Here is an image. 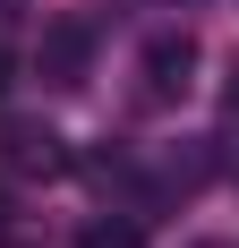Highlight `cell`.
I'll list each match as a JSON object with an SVG mask.
<instances>
[{"label": "cell", "mask_w": 239, "mask_h": 248, "mask_svg": "<svg viewBox=\"0 0 239 248\" xmlns=\"http://www.w3.org/2000/svg\"><path fill=\"white\" fill-rule=\"evenodd\" d=\"M188 77H196V34L179 26V34H154V43L137 51V103L145 111H171V103L188 94Z\"/></svg>", "instance_id": "obj_2"}, {"label": "cell", "mask_w": 239, "mask_h": 248, "mask_svg": "<svg viewBox=\"0 0 239 248\" xmlns=\"http://www.w3.org/2000/svg\"><path fill=\"white\" fill-rule=\"evenodd\" d=\"M231 120H239V77H231Z\"/></svg>", "instance_id": "obj_7"}, {"label": "cell", "mask_w": 239, "mask_h": 248, "mask_svg": "<svg viewBox=\"0 0 239 248\" xmlns=\"http://www.w3.org/2000/svg\"><path fill=\"white\" fill-rule=\"evenodd\" d=\"M0 231H9V188H0Z\"/></svg>", "instance_id": "obj_6"}, {"label": "cell", "mask_w": 239, "mask_h": 248, "mask_svg": "<svg viewBox=\"0 0 239 248\" xmlns=\"http://www.w3.org/2000/svg\"><path fill=\"white\" fill-rule=\"evenodd\" d=\"M188 248H231V240H188Z\"/></svg>", "instance_id": "obj_8"}, {"label": "cell", "mask_w": 239, "mask_h": 248, "mask_svg": "<svg viewBox=\"0 0 239 248\" xmlns=\"http://www.w3.org/2000/svg\"><path fill=\"white\" fill-rule=\"evenodd\" d=\"M34 77H43L51 94H77L94 77V17H51L43 43H34Z\"/></svg>", "instance_id": "obj_1"}, {"label": "cell", "mask_w": 239, "mask_h": 248, "mask_svg": "<svg viewBox=\"0 0 239 248\" xmlns=\"http://www.w3.org/2000/svg\"><path fill=\"white\" fill-rule=\"evenodd\" d=\"M9 77H17V60H9V43H0V94H9Z\"/></svg>", "instance_id": "obj_5"}, {"label": "cell", "mask_w": 239, "mask_h": 248, "mask_svg": "<svg viewBox=\"0 0 239 248\" xmlns=\"http://www.w3.org/2000/svg\"><path fill=\"white\" fill-rule=\"evenodd\" d=\"M77 248H137V223H94Z\"/></svg>", "instance_id": "obj_4"}, {"label": "cell", "mask_w": 239, "mask_h": 248, "mask_svg": "<svg viewBox=\"0 0 239 248\" xmlns=\"http://www.w3.org/2000/svg\"><path fill=\"white\" fill-rule=\"evenodd\" d=\"M0 163L26 171V180H60V171H69V137L43 128V120H9V128H0Z\"/></svg>", "instance_id": "obj_3"}]
</instances>
